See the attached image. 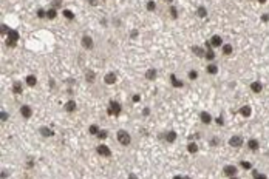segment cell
Returning a JSON list of instances; mask_svg holds the SVG:
<instances>
[{
  "label": "cell",
  "mask_w": 269,
  "mask_h": 179,
  "mask_svg": "<svg viewBox=\"0 0 269 179\" xmlns=\"http://www.w3.org/2000/svg\"><path fill=\"white\" fill-rule=\"evenodd\" d=\"M12 93H14V94H22V93H23V85H22L20 80H16V82L12 83Z\"/></svg>",
  "instance_id": "obj_10"
},
{
  "label": "cell",
  "mask_w": 269,
  "mask_h": 179,
  "mask_svg": "<svg viewBox=\"0 0 269 179\" xmlns=\"http://www.w3.org/2000/svg\"><path fill=\"white\" fill-rule=\"evenodd\" d=\"M218 144V141H217V137H212V145H217Z\"/></svg>",
  "instance_id": "obj_48"
},
{
  "label": "cell",
  "mask_w": 269,
  "mask_h": 179,
  "mask_svg": "<svg viewBox=\"0 0 269 179\" xmlns=\"http://www.w3.org/2000/svg\"><path fill=\"white\" fill-rule=\"evenodd\" d=\"M128 179H138V176H136L134 173H130V174H128Z\"/></svg>",
  "instance_id": "obj_45"
},
{
  "label": "cell",
  "mask_w": 269,
  "mask_h": 179,
  "mask_svg": "<svg viewBox=\"0 0 269 179\" xmlns=\"http://www.w3.org/2000/svg\"><path fill=\"white\" fill-rule=\"evenodd\" d=\"M237 167L235 165H226V167L223 168V173H224V176H227V178H232V176H237Z\"/></svg>",
  "instance_id": "obj_6"
},
{
  "label": "cell",
  "mask_w": 269,
  "mask_h": 179,
  "mask_svg": "<svg viewBox=\"0 0 269 179\" xmlns=\"http://www.w3.org/2000/svg\"><path fill=\"white\" fill-rule=\"evenodd\" d=\"M40 134H42L43 137H51V136H54V131L48 127H40Z\"/></svg>",
  "instance_id": "obj_15"
},
{
  "label": "cell",
  "mask_w": 269,
  "mask_h": 179,
  "mask_svg": "<svg viewBox=\"0 0 269 179\" xmlns=\"http://www.w3.org/2000/svg\"><path fill=\"white\" fill-rule=\"evenodd\" d=\"M149 113H150V108H144V110H142V114H144V116H149Z\"/></svg>",
  "instance_id": "obj_44"
},
{
  "label": "cell",
  "mask_w": 269,
  "mask_h": 179,
  "mask_svg": "<svg viewBox=\"0 0 269 179\" xmlns=\"http://www.w3.org/2000/svg\"><path fill=\"white\" fill-rule=\"evenodd\" d=\"M25 82L28 87H36V83H37V77H36L34 74H28L26 76V79H25Z\"/></svg>",
  "instance_id": "obj_14"
},
{
  "label": "cell",
  "mask_w": 269,
  "mask_h": 179,
  "mask_svg": "<svg viewBox=\"0 0 269 179\" xmlns=\"http://www.w3.org/2000/svg\"><path fill=\"white\" fill-rule=\"evenodd\" d=\"M192 51H194V54L196 57H204L206 56V51L201 46H194V48H192Z\"/></svg>",
  "instance_id": "obj_22"
},
{
  "label": "cell",
  "mask_w": 269,
  "mask_h": 179,
  "mask_svg": "<svg viewBox=\"0 0 269 179\" xmlns=\"http://www.w3.org/2000/svg\"><path fill=\"white\" fill-rule=\"evenodd\" d=\"M206 73L207 74H217L218 73V65H215V64H209L207 66H206Z\"/></svg>",
  "instance_id": "obj_19"
},
{
  "label": "cell",
  "mask_w": 269,
  "mask_h": 179,
  "mask_svg": "<svg viewBox=\"0 0 269 179\" xmlns=\"http://www.w3.org/2000/svg\"><path fill=\"white\" fill-rule=\"evenodd\" d=\"M121 111H122V107H121L119 102L116 100H110L108 107H107V113H108L110 116H119Z\"/></svg>",
  "instance_id": "obj_2"
},
{
  "label": "cell",
  "mask_w": 269,
  "mask_h": 179,
  "mask_svg": "<svg viewBox=\"0 0 269 179\" xmlns=\"http://www.w3.org/2000/svg\"><path fill=\"white\" fill-rule=\"evenodd\" d=\"M215 122H217L218 125H223V124H224V120H223V118H221V116H218V118L215 119Z\"/></svg>",
  "instance_id": "obj_41"
},
{
  "label": "cell",
  "mask_w": 269,
  "mask_h": 179,
  "mask_svg": "<svg viewBox=\"0 0 269 179\" xmlns=\"http://www.w3.org/2000/svg\"><path fill=\"white\" fill-rule=\"evenodd\" d=\"M87 80L88 82H93V80H95V71H87Z\"/></svg>",
  "instance_id": "obj_36"
},
{
  "label": "cell",
  "mask_w": 269,
  "mask_h": 179,
  "mask_svg": "<svg viewBox=\"0 0 269 179\" xmlns=\"http://www.w3.org/2000/svg\"><path fill=\"white\" fill-rule=\"evenodd\" d=\"M104 82L108 83V85H113L116 82V74L115 73H107L105 77H104Z\"/></svg>",
  "instance_id": "obj_17"
},
{
  "label": "cell",
  "mask_w": 269,
  "mask_h": 179,
  "mask_svg": "<svg viewBox=\"0 0 269 179\" xmlns=\"http://www.w3.org/2000/svg\"><path fill=\"white\" fill-rule=\"evenodd\" d=\"M196 16H198V17H201V19L207 17V10H206L204 6H198V10H196Z\"/></svg>",
  "instance_id": "obj_27"
},
{
  "label": "cell",
  "mask_w": 269,
  "mask_h": 179,
  "mask_svg": "<svg viewBox=\"0 0 269 179\" xmlns=\"http://www.w3.org/2000/svg\"><path fill=\"white\" fill-rule=\"evenodd\" d=\"M132 100H133V102H139V100H141V96H139V94H134V96L132 97Z\"/></svg>",
  "instance_id": "obj_42"
},
{
  "label": "cell",
  "mask_w": 269,
  "mask_h": 179,
  "mask_svg": "<svg viewBox=\"0 0 269 179\" xmlns=\"http://www.w3.org/2000/svg\"><path fill=\"white\" fill-rule=\"evenodd\" d=\"M229 179H238V178H237V176H232V178H229Z\"/></svg>",
  "instance_id": "obj_53"
},
{
  "label": "cell",
  "mask_w": 269,
  "mask_h": 179,
  "mask_svg": "<svg viewBox=\"0 0 269 179\" xmlns=\"http://www.w3.org/2000/svg\"><path fill=\"white\" fill-rule=\"evenodd\" d=\"M76 108H78V105H76L74 100H68L65 104V111L67 113H73V111H76Z\"/></svg>",
  "instance_id": "obj_16"
},
{
  "label": "cell",
  "mask_w": 269,
  "mask_h": 179,
  "mask_svg": "<svg viewBox=\"0 0 269 179\" xmlns=\"http://www.w3.org/2000/svg\"><path fill=\"white\" fill-rule=\"evenodd\" d=\"M248 148L250 151H257L260 148V144H258V141L257 139H249L248 141Z\"/></svg>",
  "instance_id": "obj_13"
},
{
  "label": "cell",
  "mask_w": 269,
  "mask_h": 179,
  "mask_svg": "<svg viewBox=\"0 0 269 179\" xmlns=\"http://www.w3.org/2000/svg\"><path fill=\"white\" fill-rule=\"evenodd\" d=\"M96 153L99 154V156H104V158H108V156H111V150H110L108 145L99 144V145L96 147Z\"/></svg>",
  "instance_id": "obj_4"
},
{
  "label": "cell",
  "mask_w": 269,
  "mask_h": 179,
  "mask_svg": "<svg viewBox=\"0 0 269 179\" xmlns=\"http://www.w3.org/2000/svg\"><path fill=\"white\" fill-rule=\"evenodd\" d=\"M6 174H8V173L5 171V170H3V171H2V179H5V178H6Z\"/></svg>",
  "instance_id": "obj_49"
},
{
  "label": "cell",
  "mask_w": 269,
  "mask_h": 179,
  "mask_svg": "<svg viewBox=\"0 0 269 179\" xmlns=\"http://www.w3.org/2000/svg\"><path fill=\"white\" fill-rule=\"evenodd\" d=\"M187 77H189L190 80H196V79H198V71L190 70V71H189V74H187Z\"/></svg>",
  "instance_id": "obj_32"
},
{
  "label": "cell",
  "mask_w": 269,
  "mask_h": 179,
  "mask_svg": "<svg viewBox=\"0 0 269 179\" xmlns=\"http://www.w3.org/2000/svg\"><path fill=\"white\" fill-rule=\"evenodd\" d=\"M241 164V167H243L244 170H250L252 168V164L249 162V161H243V162H240Z\"/></svg>",
  "instance_id": "obj_35"
},
{
  "label": "cell",
  "mask_w": 269,
  "mask_h": 179,
  "mask_svg": "<svg viewBox=\"0 0 269 179\" xmlns=\"http://www.w3.org/2000/svg\"><path fill=\"white\" fill-rule=\"evenodd\" d=\"M173 179H184V176H175Z\"/></svg>",
  "instance_id": "obj_51"
},
{
  "label": "cell",
  "mask_w": 269,
  "mask_h": 179,
  "mask_svg": "<svg viewBox=\"0 0 269 179\" xmlns=\"http://www.w3.org/2000/svg\"><path fill=\"white\" fill-rule=\"evenodd\" d=\"M165 2H167V3H172V2H173V0H165Z\"/></svg>",
  "instance_id": "obj_52"
},
{
  "label": "cell",
  "mask_w": 269,
  "mask_h": 179,
  "mask_svg": "<svg viewBox=\"0 0 269 179\" xmlns=\"http://www.w3.org/2000/svg\"><path fill=\"white\" fill-rule=\"evenodd\" d=\"M10 31H11V29H10V28H8V26H6L5 23H3V25H2V33H3V34H8V33H10Z\"/></svg>",
  "instance_id": "obj_39"
},
{
  "label": "cell",
  "mask_w": 269,
  "mask_h": 179,
  "mask_svg": "<svg viewBox=\"0 0 269 179\" xmlns=\"http://www.w3.org/2000/svg\"><path fill=\"white\" fill-rule=\"evenodd\" d=\"M165 141L170 142V144L175 142V141H176V133H175V131H167V133H165Z\"/></svg>",
  "instance_id": "obj_23"
},
{
  "label": "cell",
  "mask_w": 269,
  "mask_h": 179,
  "mask_svg": "<svg viewBox=\"0 0 269 179\" xmlns=\"http://www.w3.org/2000/svg\"><path fill=\"white\" fill-rule=\"evenodd\" d=\"M250 113H252V110H250L249 105H244V107H241V108H240V114L244 116V118H249Z\"/></svg>",
  "instance_id": "obj_21"
},
{
  "label": "cell",
  "mask_w": 269,
  "mask_h": 179,
  "mask_svg": "<svg viewBox=\"0 0 269 179\" xmlns=\"http://www.w3.org/2000/svg\"><path fill=\"white\" fill-rule=\"evenodd\" d=\"M101 131V128H99V125H96V124H93V125H90V128H88V133L90 134H93V136H96L97 133Z\"/></svg>",
  "instance_id": "obj_28"
},
{
  "label": "cell",
  "mask_w": 269,
  "mask_h": 179,
  "mask_svg": "<svg viewBox=\"0 0 269 179\" xmlns=\"http://www.w3.org/2000/svg\"><path fill=\"white\" fill-rule=\"evenodd\" d=\"M57 6H60V0H54L53 2V8H57Z\"/></svg>",
  "instance_id": "obj_43"
},
{
  "label": "cell",
  "mask_w": 269,
  "mask_h": 179,
  "mask_svg": "<svg viewBox=\"0 0 269 179\" xmlns=\"http://www.w3.org/2000/svg\"><path fill=\"white\" fill-rule=\"evenodd\" d=\"M200 119H201V122L206 124V125H209L210 122H212V116H210L207 111H203V113L200 114Z\"/></svg>",
  "instance_id": "obj_12"
},
{
  "label": "cell",
  "mask_w": 269,
  "mask_h": 179,
  "mask_svg": "<svg viewBox=\"0 0 269 179\" xmlns=\"http://www.w3.org/2000/svg\"><path fill=\"white\" fill-rule=\"evenodd\" d=\"M257 2H258V3H261V5H263V3H266L268 0H257Z\"/></svg>",
  "instance_id": "obj_50"
},
{
  "label": "cell",
  "mask_w": 269,
  "mask_h": 179,
  "mask_svg": "<svg viewBox=\"0 0 269 179\" xmlns=\"http://www.w3.org/2000/svg\"><path fill=\"white\" fill-rule=\"evenodd\" d=\"M209 42H210V45H212V46L217 48V46H221V45H223V39L220 37L218 34H215V36H212V39H210Z\"/></svg>",
  "instance_id": "obj_11"
},
{
  "label": "cell",
  "mask_w": 269,
  "mask_h": 179,
  "mask_svg": "<svg viewBox=\"0 0 269 179\" xmlns=\"http://www.w3.org/2000/svg\"><path fill=\"white\" fill-rule=\"evenodd\" d=\"M223 54L224 56H231L232 54V51H234V48H232V45H229V43H226V45H223Z\"/></svg>",
  "instance_id": "obj_25"
},
{
  "label": "cell",
  "mask_w": 269,
  "mask_h": 179,
  "mask_svg": "<svg viewBox=\"0 0 269 179\" xmlns=\"http://www.w3.org/2000/svg\"><path fill=\"white\" fill-rule=\"evenodd\" d=\"M187 151H189L190 154H195L196 151H198V145H196L195 142H189V144H187Z\"/></svg>",
  "instance_id": "obj_24"
},
{
  "label": "cell",
  "mask_w": 269,
  "mask_h": 179,
  "mask_svg": "<svg viewBox=\"0 0 269 179\" xmlns=\"http://www.w3.org/2000/svg\"><path fill=\"white\" fill-rule=\"evenodd\" d=\"M250 90L254 93H261L263 91V83L261 82H252L250 83Z\"/></svg>",
  "instance_id": "obj_20"
},
{
  "label": "cell",
  "mask_w": 269,
  "mask_h": 179,
  "mask_svg": "<svg viewBox=\"0 0 269 179\" xmlns=\"http://www.w3.org/2000/svg\"><path fill=\"white\" fill-rule=\"evenodd\" d=\"M254 179H268V176H266V174H263V173L254 171Z\"/></svg>",
  "instance_id": "obj_37"
},
{
  "label": "cell",
  "mask_w": 269,
  "mask_h": 179,
  "mask_svg": "<svg viewBox=\"0 0 269 179\" xmlns=\"http://www.w3.org/2000/svg\"><path fill=\"white\" fill-rule=\"evenodd\" d=\"M37 17H39V19H45V17H47V11L42 10V8L37 10Z\"/></svg>",
  "instance_id": "obj_38"
},
{
  "label": "cell",
  "mask_w": 269,
  "mask_h": 179,
  "mask_svg": "<svg viewBox=\"0 0 269 179\" xmlns=\"http://www.w3.org/2000/svg\"><path fill=\"white\" fill-rule=\"evenodd\" d=\"M156 76H158V71L155 68H150V70L145 71V79H149V80H155Z\"/></svg>",
  "instance_id": "obj_18"
},
{
  "label": "cell",
  "mask_w": 269,
  "mask_h": 179,
  "mask_svg": "<svg viewBox=\"0 0 269 179\" xmlns=\"http://www.w3.org/2000/svg\"><path fill=\"white\" fill-rule=\"evenodd\" d=\"M261 19H263V22H268V20H269V14H263Z\"/></svg>",
  "instance_id": "obj_46"
},
{
  "label": "cell",
  "mask_w": 269,
  "mask_h": 179,
  "mask_svg": "<svg viewBox=\"0 0 269 179\" xmlns=\"http://www.w3.org/2000/svg\"><path fill=\"white\" fill-rule=\"evenodd\" d=\"M116 139H118V142L121 145H130L132 136H130L128 131H125V130H119V131L116 133Z\"/></svg>",
  "instance_id": "obj_1"
},
{
  "label": "cell",
  "mask_w": 269,
  "mask_h": 179,
  "mask_svg": "<svg viewBox=\"0 0 269 179\" xmlns=\"http://www.w3.org/2000/svg\"><path fill=\"white\" fill-rule=\"evenodd\" d=\"M147 10L149 11H155L156 10V3L153 2V0H149V2H147Z\"/></svg>",
  "instance_id": "obj_34"
},
{
  "label": "cell",
  "mask_w": 269,
  "mask_h": 179,
  "mask_svg": "<svg viewBox=\"0 0 269 179\" xmlns=\"http://www.w3.org/2000/svg\"><path fill=\"white\" fill-rule=\"evenodd\" d=\"M62 14H64V17H65V19H68V20H73L74 19V12L70 11V10H64V11H62Z\"/></svg>",
  "instance_id": "obj_30"
},
{
  "label": "cell",
  "mask_w": 269,
  "mask_h": 179,
  "mask_svg": "<svg viewBox=\"0 0 269 179\" xmlns=\"http://www.w3.org/2000/svg\"><path fill=\"white\" fill-rule=\"evenodd\" d=\"M169 12H170V16H172V19H175V20L178 19V11H176V8H175L173 5H170V8H169Z\"/></svg>",
  "instance_id": "obj_31"
},
{
  "label": "cell",
  "mask_w": 269,
  "mask_h": 179,
  "mask_svg": "<svg viewBox=\"0 0 269 179\" xmlns=\"http://www.w3.org/2000/svg\"><path fill=\"white\" fill-rule=\"evenodd\" d=\"M56 16H57V11H56V8H50V10H47V19H50V20H54V19H56Z\"/></svg>",
  "instance_id": "obj_26"
},
{
  "label": "cell",
  "mask_w": 269,
  "mask_h": 179,
  "mask_svg": "<svg viewBox=\"0 0 269 179\" xmlns=\"http://www.w3.org/2000/svg\"><path fill=\"white\" fill-rule=\"evenodd\" d=\"M229 145L234 147V148H238V147L243 145V137L241 136H232L229 139Z\"/></svg>",
  "instance_id": "obj_7"
},
{
  "label": "cell",
  "mask_w": 269,
  "mask_h": 179,
  "mask_svg": "<svg viewBox=\"0 0 269 179\" xmlns=\"http://www.w3.org/2000/svg\"><path fill=\"white\" fill-rule=\"evenodd\" d=\"M130 36H132V37H136V36H138V31H132V33H130Z\"/></svg>",
  "instance_id": "obj_47"
},
{
  "label": "cell",
  "mask_w": 269,
  "mask_h": 179,
  "mask_svg": "<svg viewBox=\"0 0 269 179\" xmlns=\"http://www.w3.org/2000/svg\"><path fill=\"white\" fill-rule=\"evenodd\" d=\"M170 83H172L173 88H183V87H184V82H183V80H179L175 74H170Z\"/></svg>",
  "instance_id": "obj_9"
},
{
  "label": "cell",
  "mask_w": 269,
  "mask_h": 179,
  "mask_svg": "<svg viewBox=\"0 0 269 179\" xmlns=\"http://www.w3.org/2000/svg\"><path fill=\"white\" fill-rule=\"evenodd\" d=\"M96 137H97L99 141H105L107 137H108V131H107V130H101V131L96 134Z\"/></svg>",
  "instance_id": "obj_29"
},
{
  "label": "cell",
  "mask_w": 269,
  "mask_h": 179,
  "mask_svg": "<svg viewBox=\"0 0 269 179\" xmlns=\"http://www.w3.org/2000/svg\"><path fill=\"white\" fill-rule=\"evenodd\" d=\"M80 45H82V48H85V50H91L95 46V42H93V39L90 36H84L80 39Z\"/></svg>",
  "instance_id": "obj_5"
},
{
  "label": "cell",
  "mask_w": 269,
  "mask_h": 179,
  "mask_svg": "<svg viewBox=\"0 0 269 179\" xmlns=\"http://www.w3.org/2000/svg\"><path fill=\"white\" fill-rule=\"evenodd\" d=\"M19 111H20V114L23 116L25 119H30V118H31V114H33V108H31L30 105H22Z\"/></svg>",
  "instance_id": "obj_8"
},
{
  "label": "cell",
  "mask_w": 269,
  "mask_h": 179,
  "mask_svg": "<svg viewBox=\"0 0 269 179\" xmlns=\"http://www.w3.org/2000/svg\"><path fill=\"white\" fill-rule=\"evenodd\" d=\"M17 40H19V33H17L16 29H11L10 33L6 34V45L8 46H11V48H14Z\"/></svg>",
  "instance_id": "obj_3"
},
{
  "label": "cell",
  "mask_w": 269,
  "mask_h": 179,
  "mask_svg": "<svg viewBox=\"0 0 269 179\" xmlns=\"http://www.w3.org/2000/svg\"><path fill=\"white\" fill-rule=\"evenodd\" d=\"M206 59H207V60H210V62H212L213 59H215V53L212 51V50H209V51H206Z\"/></svg>",
  "instance_id": "obj_33"
},
{
  "label": "cell",
  "mask_w": 269,
  "mask_h": 179,
  "mask_svg": "<svg viewBox=\"0 0 269 179\" xmlns=\"http://www.w3.org/2000/svg\"><path fill=\"white\" fill-rule=\"evenodd\" d=\"M0 114H2V116H0V118H2V120H3V122H5V120L8 119V113H6V111H2V113H0Z\"/></svg>",
  "instance_id": "obj_40"
}]
</instances>
